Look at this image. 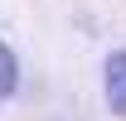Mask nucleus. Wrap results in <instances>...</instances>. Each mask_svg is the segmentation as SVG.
I'll return each mask as SVG.
<instances>
[{
    "instance_id": "f03ea898",
    "label": "nucleus",
    "mask_w": 126,
    "mask_h": 121,
    "mask_svg": "<svg viewBox=\"0 0 126 121\" xmlns=\"http://www.w3.org/2000/svg\"><path fill=\"white\" fill-rule=\"evenodd\" d=\"M15 82H19V68H15V53L0 44V102L15 92Z\"/></svg>"
},
{
    "instance_id": "f257e3e1",
    "label": "nucleus",
    "mask_w": 126,
    "mask_h": 121,
    "mask_svg": "<svg viewBox=\"0 0 126 121\" xmlns=\"http://www.w3.org/2000/svg\"><path fill=\"white\" fill-rule=\"evenodd\" d=\"M102 87H107L111 111L126 116V53H111V58H107V77H102Z\"/></svg>"
}]
</instances>
